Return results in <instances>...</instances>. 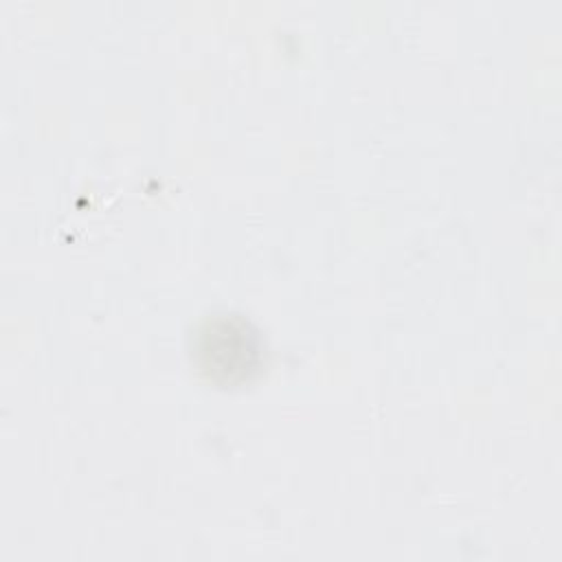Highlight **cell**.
<instances>
[{"instance_id": "cell-1", "label": "cell", "mask_w": 562, "mask_h": 562, "mask_svg": "<svg viewBox=\"0 0 562 562\" xmlns=\"http://www.w3.org/2000/svg\"><path fill=\"white\" fill-rule=\"evenodd\" d=\"M191 358L211 382L237 386L261 371L263 340L248 318L228 312L213 314L198 325Z\"/></svg>"}]
</instances>
